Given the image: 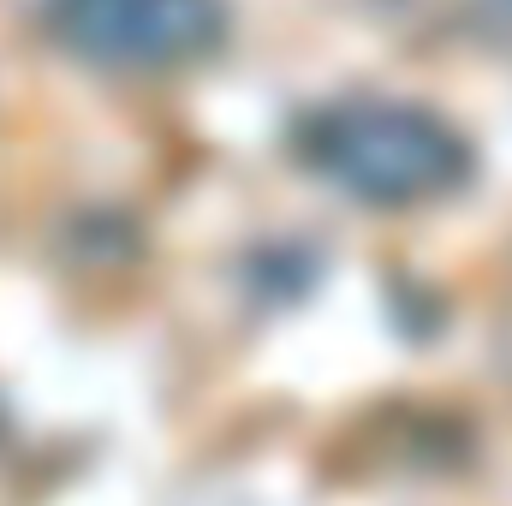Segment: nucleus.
Returning <instances> with one entry per match:
<instances>
[{
  "instance_id": "obj_1",
  "label": "nucleus",
  "mask_w": 512,
  "mask_h": 506,
  "mask_svg": "<svg viewBox=\"0 0 512 506\" xmlns=\"http://www.w3.org/2000/svg\"><path fill=\"white\" fill-rule=\"evenodd\" d=\"M310 161L364 203H429L459 185L465 143L423 108L352 102L310 126Z\"/></svg>"
},
{
  "instance_id": "obj_2",
  "label": "nucleus",
  "mask_w": 512,
  "mask_h": 506,
  "mask_svg": "<svg viewBox=\"0 0 512 506\" xmlns=\"http://www.w3.org/2000/svg\"><path fill=\"white\" fill-rule=\"evenodd\" d=\"M227 30L221 0H54V36L108 72H173Z\"/></svg>"
}]
</instances>
